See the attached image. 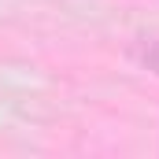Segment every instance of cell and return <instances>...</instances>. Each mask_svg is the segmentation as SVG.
I'll return each instance as SVG.
<instances>
[{"label":"cell","instance_id":"cell-1","mask_svg":"<svg viewBox=\"0 0 159 159\" xmlns=\"http://www.w3.org/2000/svg\"><path fill=\"white\" fill-rule=\"evenodd\" d=\"M133 56L141 59V67H148V70L159 74V41H141V44L133 48Z\"/></svg>","mask_w":159,"mask_h":159}]
</instances>
